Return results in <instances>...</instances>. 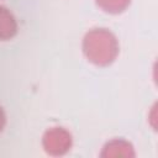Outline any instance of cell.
Wrapping results in <instances>:
<instances>
[{"instance_id": "cell-5", "label": "cell", "mask_w": 158, "mask_h": 158, "mask_svg": "<svg viewBox=\"0 0 158 158\" xmlns=\"http://www.w3.org/2000/svg\"><path fill=\"white\" fill-rule=\"evenodd\" d=\"M96 2L107 12H121L128 6L130 0H96Z\"/></svg>"}, {"instance_id": "cell-4", "label": "cell", "mask_w": 158, "mask_h": 158, "mask_svg": "<svg viewBox=\"0 0 158 158\" xmlns=\"http://www.w3.org/2000/svg\"><path fill=\"white\" fill-rule=\"evenodd\" d=\"M102 156H133V152L132 147L127 142L122 139H115L105 146Z\"/></svg>"}, {"instance_id": "cell-2", "label": "cell", "mask_w": 158, "mask_h": 158, "mask_svg": "<svg viewBox=\"0 0 158 158\" xmlns=\"http://www.w3.org/2000/svg\"><path fill=\"white\" fill-rule=\"evenodd\" d=\"M44 149L54 156L65 153L72 144V137L68 131L62 127H52L46 131L42 139Z\"/></svg>"}, {"instance_id": "cell-6", "label": "cell", "mask_w": 158, "mask_h": 158, "mask_svg": "<svg viewBox=\"0 0 158 158\" xmlns=\"http://www.w3.org/2000/svg\"><path fill=\"white\" fill-rule=\"evenodd\" d=\"M5 122H6V116H5V112H4L2 107L0 106V132L2 131V128L5 126Z\"/></svg>"}, {"instance_id": "cell-1", "label": "cell", "mask_w": 158, "mask_h": 158, "mask_svg": "<svg viewBox=\"0 0 158 158\" xmlns=\"http://www.w3.org/2000/svg\"><path fill=\"white\" fill-rule=\"evenodd\" d=\"M83 51L86 58L98 64H110L118 53L116 37L105 28H94L89 31L83 40Z\"/></svg>"}, {"instance_id": "cell-3", "label": "cell", "mask_w": 158, "mask_h": 158, "mask_svg": "<svg viewBox=\"0 0 158 158\" xmlns=\"http://www.w3.org/2000/svg\"><path fill=\"white\" fill-rule=\"evenodd\" d=\"M17 32V22L14 15L0 5V41L12 38Z\"/></svg>"}]
</instances>
